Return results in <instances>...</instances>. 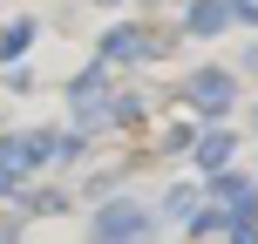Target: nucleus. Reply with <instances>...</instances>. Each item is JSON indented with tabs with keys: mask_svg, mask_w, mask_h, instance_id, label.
<instances>
[{
	"mask_svg": "<svg viewBox=\"0 0 258 244\" xmlns=\"http://www.w3.org/2000/svg\"><path fill=\"white\" fill-rule=\"evenodd\" d=\"M68 116H75V136H95V129L116 122V95H109L102 68H82V75L68 82Z\"/></svg>",
	"mask_w": 258,
	"mask_h": 244,
	"instance_id": "nucleus-1",
	"label": "nucleus"
},
{
	"mask_svg": "<svg viewBox=\"0 0 258 244\" xmlns=\"http://www.w3.org/2000/svg\"><path fill=\"white\" fill-rule=\"evenodd\" d=\"M150 224H156V210H150V204L116 197V204L95 210V237H89V244H143V237H150Z\"/></svg>",
	"mask_w": 258,
	"mask_h": 244,
	"instance_id": "nucleus-2",
	"label": "nucleus"
},
{
	"mask_svg": "<svg viewBox=\"0 0 258 244\" xmlns=\"http://www.w3.org/2000/svg\"><path fill=\"white\" fill-rule=\"evenodd\" d=\"M34 177V163H27V142L14 136V129H0V190L21 197V183Z\"/></svg>",
	"mask_w": 258,
	"mask_h": 244,
	"instance_id": "nucleus-3",
	"label": "nucleus"
},
{
	"mask_svg": "<svg viewBox=\"0 0 258 244\" xmlns=\"http://www.w3.org/2000/svg\"><path fill=\"white\" fill-rule=\"evenodd\" d=\"M231 95H238V82L224 75V68H197V75H190V102H197V109H218V116H224Z\"/></svg>",
	"mask_w": 258,
	"mask_h": 244,
	"instance_id": "nucleus-4",
	"label": "nucleus"
},
{
	"mask_svg": "<svg viewBox=\"0 0 258 244\" xmlns=\"http://www.w3.org/2000/svg\"><path fill=\"white\" fill-rule=\"evenodd\" d=\"M163 41L143 34V27H109L102 34V61H143V54H156Z\"/></svg>",
	"mask_w": 258,
	"mask_h": 244,
	"instance_id": "nucleus-5",
	"label": "nucleus"
},
{
	"mask_svg": "<svg viewBox=\"0 0 258 244\" xmlns=\"http://www.w3.org/2000/svg\"><path fill=\"white\" fill-rule=\"evenodd\" d=\"M231 149H238V136H231V129H204V136H197V163H204L211 177H224Z\"/></svg>",
	"mask_w": 258,
	"mask_h": 244,
	"instance_id": "nucleus-6",
	"label": "nucleus"
},
{
	"mask_svg": "<svg viewBox=\"0 0 258 244\" xmlns=\"http://www.w3.org/2000/svg\"><path fill=\"white\" fill-rule=\"evenodd\" d=\"M224 21H231V0H190V14H183L190 34H218Z\"/></svg>",
	"mask_w": 258,
	"mask_h": 244,
	"instance_id": "nucleus-7",
	"label": "nucleus"
},
{
	"mask_svg": "<svg viewBox=\"0 0 258 244\" xmlns=\"http://www.w3.org/2000/svg\"><path fill=\"white\" fill-rule=\"evenodd\" d=\"M27 41H34V21H7V27H0V61H21Z\"/></svg>",
	"mask_w": 258,
	"mask_h": 244,
	"instance_id": "nucleus-8",
	"label": "nucleus"
},
{
	"mask_svg": "<svg viewBox=\"0 0 258 244\" xmlns=\"http://www.w3.org/2000/svg\"><path fill=\"white\" fill-rule=\"evenodd\" d=\"M163 217H197V197L190 190H170L163 197Z\"/></svg>",
	"mask_w": 258,
	"mask_h": 244,
	"instance_id": "nucleus-9",
	"label": "nucleus"
},
{
	"mask_svg": "<svg viewBox=\"0 0 258 244\" xmlns=\"http://www.w3.org/2000/svg\"><path fill=\"white\" fill-rule=\"evenodd\" d=\"M231 14H245V21L258 27V0H231Z\"/></svg>",
	"mask_w": 258,
	"mask_h": 244,
	"instance_id": "nucleus-10",
	"label": "nucleus"
}]
</instances>
